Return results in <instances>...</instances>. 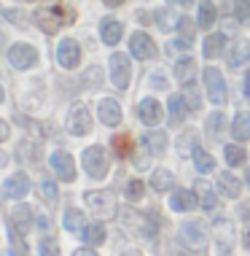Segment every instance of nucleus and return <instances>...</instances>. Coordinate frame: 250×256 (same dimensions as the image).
Segmentation results:
<instances>
[{"label":"nucleus","mask_w":250,"mask_h":256,"mask_svg":"<svg viewBox=\"0 0 250 256\" xmlns=\"http://www.w3.org/2000/svg\"><path fill=\"white\" fill-rule=\"evenodd\" d=\"M75 22V8H70L67 3H48V6H40L35 11V24L40 27L43 32H57L59 27H67Z\"/></svg>","instance_id":"1"},{"label":"nucleus","mask_w":250,"mask_h":256,"mask_svg":"<svg viewBox=\"0 0 250 256\" xmlns=\"http://www.w3.org/2000/svg\"><path fill=\"white\" fill-rule=\"evenodd\" d=\"M83 170L92 178H105L108 176V154L102 146H89L83 151Z\"/></svg>","instance_id":"2"},{"label":"nucleus","mask_w":250,"mask_h":256,"mask_svg":"<svg viewBox=\"0 0 250 256\" xmlns=\"http://www.w3.org/2000/svg\"><path fill=\"white\" fill-rule=\"evenodd\" d=\"M83 200L92 208L94 216H100V218H113L116 216V202H113V194H110V192H86Z\"/></svg>","instance_id":"3"},{"label":"nucleus","mask_w":250,"mask_h":256,"mask_svg":"<svg viewBox=\"0 0 250 256\" xmlns=\"http://www.w3.org/2000/svg\"><path fill=\"white\" fill-rule=\"evenodd\" d=\"M205 86H207V98L215 106H224L226 102V81L221 76L218 68H205Z\"/></svg>","instance_id":"4"},{"label":"nucleus","mask_w":250,"mask_h":256,"mask_svg":"<svg viewBox=\"0 0 250 256\" xmlns=\"http://www.w3.org/2000/svg\"><path fill=\"white\" fill-rule=\"evenodd\" d=\"M129 78H132L129 57H127V54H119V52H116L113 57H110V81H113L116 89H127V86H129Z\"/></svg>","instance_id":"5"},{"label":"nucleus","mask_w":250,"mask_h":256,"mask_svg":"<svg viewBox=\"0 0 250 256\" xmlns=\"http://www.w3.org/2000/svg\"><path fill=\"white\" fill-rule=\"evenodd\" d=\"M89 130H92V114H89L86 106H73L70 114H67V132L73 135H89Z\"/></svg>","instance_id":"6"},{"label":"nucleus","mask_w":250,"mask_h":256,"mask_svg":"<svg viewBox=\"0 0 250 256\" xmlns=\"http://www.w3.org/2000/svg\"><path fill=\"white\" fill-rule=\"evenodd\" d=\"M180 240H183V246L191 248V251H205V246H207L205 230H202L199 221H186V224L180 226Z\"/></svg>","instance_id":"7"},{"label":"nucleus","mask_w":250,"mask_h":256,"mask_svg":"<svg viewBox=\"0 0 250 256\" xmlns=\"http://www.w3.org/2000/svg\"><path fill=\"white\" fill-rule=\"evenodd\" d=\"M8 62L16 70H27V68H32L38 62V52L32 49L30 44H16V46H11V52H8Z\"/></svg>","instance_id":"8"},{"label":"nucleus","mask_w":250,"mask_h":256,"mask_svg":"<svg viewBox=\"0 0 250 256\" xmlns=\"http://www.w3.org/2000/svg\"><path fill=\"white\" fill-rule=\"evenodd\" d=\"M129 52H132V57H137V60H151L156 54V44L148 32H135V36L129 38Z\"/></svg>","instance_id":"9"},{"label":"nucleus","mask_w":250,"mask_h":256,"mask_svg":"<svg viewBox=\"0 0 250 256\" xmlns=\"http://www.w3.org/2000/svg\"><path fill=\"white\" fill-rule=\"evenodd\" d=\"M57 60H59L62 68H78V62H81V46L75 44L73 38H65L57 46Z\"/></svg>","instance_id":"10"},{"label":"nucleus","mask_w":250,"mask_h":256,"mask_svg":"<svg viewBox=\"0 0 250 256\" xmlns=\"http://www.w3.org/2000/svg\"><path fill=\"white\" fill-rule=\"evenodd\" d=\"M51 168L57 172L59 181H75V162H73L70 154H65V151L51 154Z\"/></svg>","instance_id":"11"},{"label":"nucleus","mask_w":250,"mask_h":256,"mask_svg":"<svg viewBox=\"0 0 250 256\" xmlns=\"http://www.w3.org/2000/svg\"><path fill=\"white\" fill-rule=\"evenodd\" d=\"M27 192H30V178H27L24 172H13L8 181L3 184V194L8 200H19V197H24Z\"/></svg>","instance_id":"12"},{"label":"nucleus","mask_w":250,"mask_h":256,"mask_svg":"<svg viewBox=\"0 0 250 256\" xmlns=\"http://www.w3.org/2000/svg\"><path fill=\"white\" fill-rule=\"evenodd\" d=\"M137 116H140V122L148 124V127L159 124V122H162V106H159V100H154V98L140 100V106H137Z\"/></svg>","instance_id":"13"},{"label":"nucleus","mask_w":250,"mask_h":256,"mask_svg":"<svg viewBox=\"0 0 250 256\" xmlns=\"http://www.w3.org/2000/svg\"><path fill=\"white\" fill-rule=\"evenodd\" d=\"M97 114H100V122L108 124V127H119L121 124V106L116 100H110V98L97 106Z\"/></svg>","instance_id":"14"},{"label":"nucleus","mask_w":250,"mask_h":256,"mask_svg":"<svg viewBox=\"0 0 250 256\" xmlns=\"http://www.w3.org/2000/svg\"><path fill=\"white\" fill-rule=\"evenodd\" d=\"M197 205H199V197L194 194V192H189V189H178V192H172V197H170V208L178 210V213L194 210Z\"/></svg>","instance_id":"15"},{"label":"nucleus","mask_w":250,"mask_h":256,"mask_svg":"<svg viewBox=\"0 0 250 256\" xmlns=\"http://www.w3.org/2000/svg\"><path fill=\"white\" fill-rule=\"evenodd\" d=\"M100 36H102V40H105L108 46H116L121 40V36H124V24L119 22V19H113V16H105L102 24H100Z\"/></svg>","instance_id":"16"},{"label":"nucleus","mask_w":250,"mask_h":256,"mask_svg":"<svg viewBox=\"0 0 250 256\" xmlns=\"http://www.w3.org/2000/svg\"><path fill=\"white\" fill-rule=\"evenodd\" d=\"M167 132H145L143 138H140V146L148 151V154H164V148H167Z\"/></svg>","instance_id":"17"},{"label":"nucleus","mask_w":250,"mask_h":256,"mask_svg":"<svg viewBox=\"0 0 250 256\" xmlns=\"http://www.w3.org/2000/svg\"><path fill=\"white\" fill-rule=\"evenodd\" d=\"M242 192V181L237 176H232V172H224V176H218V194L224 197H240Z\"/></svg>","instance_id":"18"},{"label":"nucleus","mask_w":250,"mask_h":256,"mask_svg":"<svg viewBox=\"0 0 250 256\" xmlns=\"http://www.w3.org/2000/svg\"><path fill=\"white\" fill-rule=\"evenodd\" d=\"M191 110H189V102H186L180 94H172L170 98V124H183L186 122V116H189Z\"/></svg>","instance_id":"19"},{"label":"nucleus","mask_w":250,"mask_h":256,"mask_svg":"<svg viewBox=\"0 0 250 256\" xmlns=\"http://www.w3.org/2000/svg\"><path fill=\"white\" fill-rule=\"evenodd\" d=\"M11 226H13V230H19V232L30 230V226H32V210H30V205H16V208H13Z\"/></svg>","instance_id":"20"},{"label":"nucleus","mask_w":250,"mask_h":256,"mask_svg":"<svg viewBox=\"0 0 250 256\" xmlns=\"http://www.w3.org/2000/svg\"><path fill=\"white\" fill-rule=\"evenodd\" d=\"M205 57L207 60H215V57H221V54H224V46H226V36H224V32H215V36H210V38H207L205 40Z\"/></svg>","instance_id":"21"},{"label":"nucleus","mask_w":250,"mask_h":256,"mask_svg":"<svg viewBox=\"0 0 250 256\" xmlns=\"http://www.w3.org/2000/svg\"><path fill=\"white\" fill-rule=\"evenodd\" d=\"M178 24H180V19H178L175 8H159L156 11V27H159V30L170 32V30H175Z\"/></svg>","instance_id":"22"},{"label":"nucleus","mask_w":250,"mask_h":256,"mask_svg":"<svg viewBox=\"0 0 250 256\" xmlns=\"http://www.w3.org/2000/svg\"><path fill=\"white\" fill-rule=\"evenodd\" d=\"M248 57H250V44L232 46V52H229V68H232V70H240V68L248 62Z\"/></svg>","instance_id":"23"},{"label":"nucleus","mask_w":250,"mask_h":256,"mask_svg":"<svg viewBox=\"0 0 250 256\" xmlns=\"http://www.w3.org/2000/svg\"><path fill=\"white\" fill-rule=\"evenodd\" d=\"M65 230L67 232H83L86 230V218H83V213L81 210H75V208H67L65 210Z\"/></svg>","instance_id":"24"},{"label":"nucleus","mask_w":250,"mask_h":256,"mask_svg":"<svg viewBox=\"0 0 250 256\" xmlns=\"http://www.w3.org/2000/svg\"><path fill=\"white\" fill-rule=\"evenodd\" d=\"M81 238H83L86 246H102L105 243V226L102 224H89L86 230L81 232Z\"/></svg>","instance_id":"25"},{"label":"nucleus","mask_w":250,"mask_h":256,"mask_svg":"<svg viewBox=\"0 0 250 256\" xmlns=\"http://www.w3.org/2000/svg\"><path fill=\"white\" fill-rule=\"evenodd\" d=\"M194 73H197V62H194L191 57L178 60V65H175V76H178V81H183V84H191Z\"/></svg>","instance_id":"26"},{"label":"nucleus","mask_w":250,"mask_h":256,"mask_svg":"<svg viewBox=\"0 0 250 256\" xmlns=\"http://www.w3.org/2000/svg\"><path fill=\"white\" fill-rule=\"evenodd\" d=\"M151 186H154L156 192H170L172 186H175V176H172L170 170H156L154 176H151Z\"/></svg>","instance_id":"27"},{"label":"nucleus","mask_w":250,"mask_h":256,"mask_svg":"<svg viewBox=\"0 0 250 256\" xmlns=\"http://www.w3.org/2000/svg\"><path fill=\"white\" fill-rule=\"evenodd\" d=\"M191 156H194V164H197V170H199V172H213V170H215V159L207 154L202 146L194 148V154H191Z\"/></svg>","instance_id":"28"},{"label":"nucleus","mask_w":250,"mask_h":256,"mask_svg":"<svg viewBox=\"0 0 250 256\" xmlns=\"http://www.w3.org/2000/svg\"><path fill=\"white\" fill-rule=\"evenodd\" d=\"M197 197H199V202H202L205 210H213V208L218 205V194H215V192L210 189V186L202 184V181L197 184Z\"/></svg>","instance_id":"29"},{"label":"nucleus","mask_w":250,"mask_h":256,"mask_svg":"<svg viewBox=\"0 0 250 256\" xmlns=\"http://www.w3.org/2000/svg\"><path fill=\"white\" fill-rule=\"evenodd\" d=\"M232 135L237 138V140H248V138H250V119H248V114H237V116H234Z\"/></svg>","instance_id":"30"},{"label":"nucleus","mask_w":250,"mask_h":256,"mask_svg":"<svg viewBox=\"0 0 250 256\" xmlns=\"http://www.w3.org/2000/svg\"><path fill=\"white\" fill-rule=\"evenodd\" d=\"M221 132H224V114L215 110L207 119V135H210V140H221Z\"/></svg>","instance_id":"31"},{"label":"nucleus","mask_w":250,"mask_h":256,"mask_svg":"<svg viewBox=\"0 0 250 256\" xmlns=\"http://www.w3.org/2000/svg\"><path fill=\"white\" fill-rule=\"evenodd\" d=\"M215 16H218V11H215V6H213V3H207V0H205V3L199 6V14H197L199 24H202L205 30H207V27H213V24H215Z\"/></svg>","instance_id":"32"},{"label":"nucleus","mask_w":250,"mask_h":256,"mask_svg":"<svg viewBox=\"0 0 250 256\" xmlns=\"http://www.w3.org/2000/svg\"><path fill=\"white\" fill-rule=\"evenodd\" d=\"M194 143H197V130H186L183 135H180V140H178V151L183 156H189V154H194Z\"/></svg>","instance_id":"33"},{"label":"nucleus","mask_w":250,"mask_h":256,"mask_svg":"<svg viewBox=\"0 0 250 256\" xmlns=\"http://www.w3.org/2000/svg\"><path fill=\"white\" fill-rule=\"evenodd\" d=\"M224 156H226V162L232 164V168H240V164H245V148L242 146H226L224 148Z\"/></svg>","instance_id":"34"},{"label":"nucleus","mask_w":250,"mask_h":256,"mask_svg":"<svg viewBox=\"0 0 250 256\" xmlns=\"http://www.w3.org/2000/svg\"><path fill=\"white\" fill-rule=\"evenodd\" d=\"M113 151H116V156H127V154H132V138L127 135V132H119L113 138Z\"/></svg>","instance_id":"35"},{"label":"nucleus","mask_w":250,"mask_h":256,"mask_svg":"<svg viewBox=\"0 0 250 256\" xmlns=\"http://www.w3.org/2000/svg\"><path fill=\"white\" fill-rule=\"evenodd\" d=\"M124 194H127L129 202H137V200H143V194H145V184L140 181V178H135V181H129V184H127Z\"/></svg>","instance_id":"36"},{"label":"nucleus","mask_w":250,"mask_h":256,"mask_svg":"<svg viewBox=\"0 0 250 256\" xmlns=\"http://www.w3.org/2000/svg\"><path fill=\"white\" fill-rule=\"evenodd\" d=\"M40 194H43L46 202H57V197H59L57 184H54L51 178H43V181H40Z\"/></svg>","instance_id":"37"},{"label":"nucleus","mask_w":250,"mask_h":256,"mask_svg":"<svg viewBox=\"0 0 250 256\" xmlns=\"http://www.w3.org/2000/svg\"><path fill=\"white\" fill-rule=\"evenodd\" d=\"M186 102H189V110H199V106H202V98H199V89L197 84H186Z\"/></svg>","instance_id":"38"},{"label":"nucleus","mask_w":250,"mask_h":256,"mask_svg":"<svg viewBox=\"0 0 250 256\" xmlns=\"http://www.w3.org/2000/svg\"><path fill=\"white\" fill-rule=\"evenodd\" d=\"M40 256H59L57 240H51V238H43V240H40Z\"/></svg>","instance_id":"39"},{"label":"nucleus","mask_w":250,"mask_h":256,"mask_svg":"<svg viewBox=\"0 0 250 256\" xmlns=\"http://www.w3.org/2000/svg\"><path fill=\"white\" fill-rule=\"evenodd\" d=\"M234 14H237L240 22H245L250 16V0H234Z\"/></svg>","instance_id":"40"},{"label":"nucleus","mask_w":250,"mask_h":256,"mask_svg":"<svg viewBox=\"0 0 250 256\" xmlns=\"http://www.w3.org/2000/svg\"><path fill=\"white\" fill-rule=\"evenodd\" d=\"M8 238H11V243H13V248H16V254H27V246L22 243V232H19V230H13V226H11Z\"/></svg>","instance_id":"41"},{"label":"nucleus","mask_w":250,"mask_h":256,"mask_svg":"<svg viewBox=\"0 0 250 256\" xmlns=\"http://www.w3.org/2000/svg\"><path fill=\"white\" fill-rule=\"evenodd\" d=\"M180 30H183V40H191L194 38V22L191 19H180Z\"/></svg>","instance_id":"42"},{"label":"nucleus","mask_w":250,"mask_h":256,"mask_svg":"<svg viewBox=\"0 0 250 256\" xmlns=\"http://www.w3.org/2000/svg\"><path fill=\"white\" fill-rule=\"evenodd\" d=\"M100 81H102L100 70H97V68H92V70L86 73V84H94V86H100Z\"/></svg>","instance_id":"43"},{"label":"nucleus","mask_w":250,"mask_h":256,"mask_svg":"<svg viewBox=\"0 0 250 256\" xmlns=\"http://www.w3.org/2000/svg\"><path fill=\"white\" fill-rule=\"evenodd\" d=\"M240 216L245 218V221H250V200H248L245 205H240Z\"/></svg>","instance_id":"44"},{"label":"nucleus","mask_w":250,"mask_h":256,"mask_svg":"<svg viewBox=\"0 0 250 256\" xmlns=\"http://www.w3.org/2000/svg\"><path fill=\"white\" fill-rule=\"evenodd\" d=\"M5 138H8V124H5L3 119H0V143H3Z\"/></svg>","instance_id":"45"},{"label":"nucleus","mask_w":250,"mask_h":256,"mask_svg":"<svg viewBox=\"0 0 250 256\" xmlns=\"http://www.w3.org/2000/svg\"><path fill=\"white\" fill-rule=\"evenodd\" d=\"M73 256H97V254L92 251V248H78V251H75Z\"/></svg>","instance_id":"46"},{"label":"nucleus","mask_w":250,"mask_h":256,"mask_svg":"<svg viewBox=\"0 0 250 256\" xmlns=\"http://www.w3.org/2000/svg\"><path fill=\"white\" fill-rule=\"evenodd\" d=\"M167 3H172V6H191L194 0H167Z\"/></svg>","instance_id":"47"},{"label":"nucleus","mask_w":250,"mask_h":256,"mask_svg":"<svg viewBox=\"0 0 250 256\" xmlns=\"http://www.w3.org/2000/svg\"><path fill=\"white\" fill-rule=\"evenodd\" d=\"M245 98H250V70L245 76Z\"/></svg>","instance_id":"48"},{"label":"nucleus","mask_w":250,"mask_h":256,"mask_svg":"<svg viewBox=\"0 0 250 256\" xmlns=\"http://www.w3.org/2000/svg\"><path fill=\"white\" fill-rule=\"evenodd\" d=\"M5 162H8V154H5V151H0V168H3Z\"/></svg>","instance_id":"49"},{"label":"nucleus","mask_w":250,"mask_h":256,"mask_svg":"<svg viewBox=\"0 0 250 256\" xmlns=\"http://www.w3.org/2000/svg\"><path fill=\"white\" fill-rule=\"evenodd\" d=\"M102 3H105V6H121L124 0H102Z\"/></svg>","instance_id":"50"},{"label":"nucleus","mask_w":250,"mask_h":256,"mask_svg":"<svg viewBox=\"0 0 250 256\" xmlns=\"http://www.w3.org/2000/svg\"><path fill=\"white\" fill-rule=\"evenodd\" d=\"M245 248L250 251V232H245Z\"/></svg>","instance_id":"51"},{"label":"nucleus","mask_w":250,"mask_h":256,"mask_svg":"<svg viewBox=\"0 0 250 256\" xmlns=\"http://www.w3.org/2000/svg\"><path fill=\"white\" fill-rule=\"evenodd\" d=\"M245 181H248V186H250V168H248V172H245Z\"/></svg>","instance_id":"52"},{"label":"nucleus","mask_w":250,"mask_h":256,"mask_svg":"<svg viewBox=\"0 0 250 256\" xmlns=\"http://www.w3.org/2000/svg\"><path fill=\"white\" fill-rule=\"evenodd\" d=\"M3 98H5V94H3V86H0V102H3Z\"/></svg>","instance_id":"53"},{"label":"nucleus","mask_w":250,"mask_h":256,"mask_svg":"<svg viewBox=\"0 0 250 256\" xmlns=\"http://www.w3.org/2000/svg\"><path fill=\"white\" fill-rule=\"evenodd\" d=\"M127 256H137V254H127Z\"/></svg>","instance_id":"54"}]
</instances>
